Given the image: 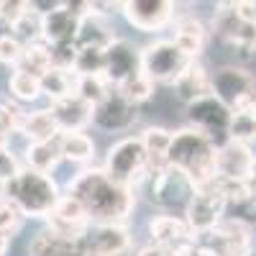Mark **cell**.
Instances as JSON below:
<instances>
[{
  "mask_svg": "<svg viewBox=\"0 0 256 256\" xmlns=\"http://www.w3.org/2000/svg\"><path fill=\"white\" fill-rule=\"evenodd\" d=\"M67 195L77 198L92 223H128L136 208V192L116 184L102 166H84L67 184Z\"/></svg>",
  "mask_w": 256,
  "mask_h": 256,
  "instance_id": "obj_1",
  "label": "cell"
},
{
  "mask_svg": "<svg viewBox=\"0 0 256 256\" xmlns=\"http://www.w3.org/2000/svg\"><path fill=\"white\" fill-rule=\"evenodd\" d=\"M216 152L218 146L205 134L184 126L180 131H174L166 162L177 172H182L190 180V184L198 190V187H208L216 180Z\"/></svg>",
  "mask_w": 256,
  "mask_h": 256,
  "instance_id": "obj_2",
  "label": "cell"
},
{
  "mask_svg": "<svg viewBox=\"0 0 256 256\" xmlns=\"http://www.w3.org/2000/svg\"><path fill=\"white\" fill-rule=\"evenodd\" d=\"M0 195L13 200L26 218L46 220L64 192L59 190V184L52 174H44V172H36V169L24 166L10 182H6L3 187H0Z\"/></svg>",
  "mask_w": 256,
  "mask_h": 256,
  "instance_id": "obj_3",
  "label": "cell"
},
{
  "mask_svg": "<svg viewBox=\"0 0 256 256\" xmlns=\"http://www.w3.org/2000/svg\"><path fill=\"white\" fill-rule=\"evenodd\" d=\"M146 164H148V154H146L141 138L138 136H123L108 148V154L102 159V172L116 184L134 190L144 174Z\"/></svg>",
  "mask_w": 256,
  "mask_h": 256,
  "instance_id": "obj_4",
  "label": "cell"
},
{
  "mask_svg": "<svg viewBox=\"0 0 256 256\" xmlns=\"http://www.w3.org/2000/svg\"><path fill=\"white\" fill-rule=\"evenodd\" d=\"M187 64L190 59L177 49L172 38H154L141 46V72L154 84H174Z\"/></svg>",
  "mask_w": 256,
  "mask_h": 256,
  "instance_id": "obj_5",
  "label": "cell"
},
{
  "mask_svg": "<svg viewBox=\"0 0 256 256\" xmlns=\"http://www.w3.org/2000/svg\"><path fill=\"white\" fill-rule=\"evenodd\" d=\"M212 95L228 108L236 110H254L256 108V77L236 64L212 72Z\"/></svg>",
  "mask_w": 256,
  "mask_h": 256,
  "instance_id": "obj_6",
  "label": "cell"
},
{
  "mask_svg": "<svg viewBox=\"0 0 256 256\" xmlns=\"http://www.w3.org/2000/svg\"><path fill=\"white\" fill-rule=\"evenodd\" d=\"M230 118H233V110L226 102H220L216 95L187 105V126L200 131V134H205L216 146L228 141Z\"/></svg>",
  "mask_w": 256,
  "mask_h": 256,
  "instance_id": "obj_7",
  "label": "cell"
},
{
  "mask_svg": "<svg viewBox=\"0 0 256 256\" xmlns=\"http://www.w3.org/2000/svg\"><path fill=\"white\" fill-rule=\"evenodd\" d=\"M226 205L228 202L223 200V195L212 184L198 187V190H192V195L184 205V220H187V226L192 228V233H195L198 238L208 236V233L223 220Z\"/></svg>",
  "mask_w": 256,
  "mask_h": 256,
  "instance_id": "obj_8",
  "label": "cell"
},
{
  "mask_svg": "<svg viewBox=\"0 0 256 256\" xmlns=\"http://www.w3.org/2000/svg\"><path fill=\"white\" fill-rule=\"evenodd\" d=\"M88 256H131L134 233L126 223H92L82 238Z\"/></svg>",
  "mask_w": 256,
  "mask_h": 256,
  "instance_id": "obj_9",
  "label": "cell"
},
{
  "mask_svg": "<svg viewBox=\"0 0 256 256\" xmlns=\"http://www.w3.org/2000/svg\"><path fill=\"white\" fill-rule=\"evenodd\" d=\"M120 13L136 31L159 34L174 24L177 6L169 0H128V3H120Z\"/></svg>",
  "mask_w": 256,
  "mask_h": 256,
  "instance_id": "obj_10",
  "label": "cell"
},
{
  "mask_svg": "<svg viewBox=\"0 0 256 256\" xmlns=\"http://www.w3.org/2000/svg\"><path fill=\"white\" fill-rule=\"evenodd\" d=\"M92 220L88 216V210L82 208V202L72 195H64L59 198L56 208L52 210V216L46 218V230L56 233V236L64 238H72V241H82L84 233L90 230Z\"/></svg>",
  "mask_w": 256,
  "mask_h": 256,
  "instance_id": "obj_11",
  "label": "cell"
},
{
  "mask_svg": "<svg viewBox=\"0 0 256 256\" xmlns=\"http://www.w3.org/2000/svg\"><path fill=\"white\" fill-rule=\"evenodd\" d=\"M141 74V49L128 38H116L113 44L105 49V72L102 77L108 80L113 88H120L123 82L134 80Z\"/></svg>",
  "mask_w": 256,
  "mask_h": 256,
  "instance_id": "obj_12",
  "label": "cell"
},
{
  "mask_svg": "<svg viewBox=\"0 0 256 256\" xmlns=\"http://www.w3.org/2000/svg\"><path fill=\"white\" fill-rule=\"evenodd\" d=\"M136 120H138V105L128 102L118 90H113L102 102L92 108V126L105 134L128 131Z\"/></svg>",
  "mask_w": 256,
  "mask_h": 256,
  "instance_id": "obj_13",
  "label": "cell"
},
{
  "mask_svg": "<svg viewBox=\"0 0 256 256\" xmlns=\"http://www.w3.org/2000/svg\"><path fill=\"white\" fill-rule=\"evenodd\" d=\"M218 256H251V230L238 218H223L208 236H200Z\"/></svg>",
  "mask_w": 256,
  "mask_h": 256,
  "instance_id": "obj_14",
  "label": "cell"
},
{
  "mask_svg": "<svg viewBox=\"0 0 256 256\" xmlns=\"http://www.w3.org/2000/svg\"><path fill=\"white\" fill-rule=\"evenodd\" d=\"M146 233H148V238H152L148 244H156L166 251H177V248H184V246L198 241V236L187 226L184 216H169V212L148 218Z\"/></svg>",
  "mask_w": 256,
  "mask_h": 256,
  "instance_id": "obj_15",
  "label": "cell"
},
{
  "mask_svg": "<svg viewBox=\"0 0 256 256\" xmlns=\"http://www.w3.org/2000/svg\"><path fill=\"white\" fill-rule=\"evenodd\" d=\"M174 44L177 49L190 59L198 62L200 54L205 52V41H208V26L195 16V13H177L174 18Z\"/></svg>",
  "mask_w": 256,
  "mask_h": 256,
  "instance_id": "obj_16",
  "label": "cell"
},
{
  "mask_svg": "<svg viewBox=\"0 0 256 256\" xmlns=\"http://www.w3.org/2000/svg\"><path fill=\"white\" fill-rule=\"evenodd\" d=\"M256 162V154L246 144L226 141L216 152V177H230V180H246L251 174V166Z\"/></svg>",
  "mask_w": 256,
  "mask_h": 256,
  "instance_id": "obj_17",
  "label": "cell"
},
{
  "mask_svg": "<svg viewBox=\"0 0 256 256\" xmlns=\"http://www.w3.org/2000/svg\"><path fill=\"white\" fill-rule=\"evenodd\" d=\"M172 90L184 105H192V102H198L202 98H210L212 95V72H208V67L200 59L190 62L187 70L172 84Z\"/></svg>",
  "mask_w": 256,
  "mask_h": 256,
  "instance_id": "obj_18",
  "label": "cell"
},
{
  "mask_svg": "<svg viewBox=\"0 0 256 256\" xmlns=\"http://www.w3.org/2000/svg\"><path fill=\"white\" fill-rule=\"evenodd\" d=\"M49 110L59 126L62 134H77V131H88L92 126V105L80 100L77 95H70L59 102H52Z\"/></svg>",
  "mask_w": 256,
  "mask_h": 256,
  "instance_id": "obj_19",
  "label": "cell"
},
{
  "mask_svg": "<svg viewBox=\"0 0 256 256\" xmlns=\"http://www.w3.org/2000/svg\"><path fill=\"white\" fill-rule=\"evenodd\" d=\"M41 41L46 46H64V44H74L77 41V31H80V18L72 16L67 8H62L49 13V16H41Z\"/></svg>",
  "mask_w": 256,
  "mask_h": 256,
  "instance_id": "obj_20",
  "label": "cell"
},
{
  "mask_svg": "<svg viewBox=\"0 0 256 256\" xmlns=\"http://www.w3.org/2000/svg\"><path fill=\"white\" fill-rule=\"evenodd\" d=\"M116 31L110 26V20L100 16V13H90L80 20V31H77V41L74 46L77 49H98V52H105L113 41H116Z\"/></svg>",
  "mask_w": 256,
  "mask_h": 256,
  "instance_id": "obj_21",
  "label": "cell"
},
{
  "mask_svg": "<svg viewBox=\"0 0 256 256\" xmlns=\"http://www.w3.org/2000/svg\"><path fill=\"white\" fill-rule=\"evenodd\" d=\"M28 256H88V254L82 248V241L56 236V233L44 228L28 244Z\"/></svg>",
  "mask_w": 256,
  "mask_h": 256,
  "instance_id": "obj_22",
  "label": "cell"
},
{
  "mask_svg": "<svg viewBox=\"0 0 256 256\" xmlns=\"http://www.w3.org/2000/svg\"><path fill=\"white\" fill-rule=\"evenodd\" d=\"M18 134L24 136L28 144H38V141H52L56 138L62 131L52 116L49 108H38L34 113H24V120H20Z\"/></svg>",
  "mask_w": 256,
  "mask_h": 256,
  "instance_id": "obj_23",
  "label": "cell"
},
{
  "mask_svg": "<svg viewBox=\"0 0 256 256\" xmlns=\"http://www.w3.org/2000/svg\"><path fill=\"white\" fill-rule=\"evenodd\" d=\"M62 159V146H59V136L52 141H38V144H26L24 148V166L36 169V172L52 174L59 166Z\"/></svg>",
  "mask_w": 256,
  "mask_h": 256,
  "instance_id": "obj_24",
  "label": "cell"
},
{
  "mask_svg": "<svg viewBox=\"0 0 256 256\" xmlns=\"http://www.w3.org/2000/svg\"><path fill=\"white\" fill-rule=\"evenodd\" d=\"M59 146H62V159L72 164H90L95 159V141L88 131L77 134H59Z\"/></svg>",
  "mask_w": 256,
  "mask_h": 256,
  "instance_id": "obj_25",
  "label": "cell"
},
{
  "mask_svg": "<svg viewBox=\"0 0 256 256\" xmlns=\"http://www.w3.org/2000/svg\"><path fill=\"white\" fill-rule=\"evenodd\" d=\"M54 67L52 64V49L44 44V41H36V44H26L24 46V54H20L16 70L26 72V74H34V77H44L49 70Z\"/></svg>",
  "mask_w": 256,
  "mask_h": 256,
  "instance_id": "obj_26",
  "label": "cell"
},
{
  "mask_svg": "<svg viewBox=\"0 0 256 256\" xmlns=\"http://www.w3.org/2000/svg\"><path fill=\"white\" fill-rule=\"evenodd\" d=\"M41 95L49 100V105L74 95V72L52 67L44 77H41Z\"/></svg>",
  "mask_w": 256,
  "mask_h": 256,
  "instance_id": "obj_27",
  "label": "cell"
},
{
  "mask_svg": "<svg viewBox=\"0 0 256 256\" xmlns=\"http://www.w3.org/2000/svg\"><path fill=\"white\" fill-rule=\"evenodd\" d=\"M113 90L116 88L102 74H74V95L88 105H92V108L98 102H102Z\"/></svg>",
  "mask_w": 256,
  "mask_h": 256,
  "instance_id": "obj_28",
  "label": "cell"
},
{
  "mask_svg": "<svg viewBox=\"0 0 256 256\" xmlns=\"http://www.w3.org/2000/svg\"><path fill=\"white\" fill-rule=\"evenodd\" d=\"M8 92L16 102H34L41 98V80L20 70H13L8 77Z\"/></svg>",
  "mask_w": 256,
  "mask_h": 256,
  "instance_id": "obj_29",
  "label": "cell"
},
{
  "mask_svg": "<svg viewBox=\"0 0 256 256\" xmlns=\"http://www.w3.org/2000/svg\"><path fill=\"white\" fill-rule=\"evenodd\" d=\"M172 136H174V131H169V128H164V126H146L138 134L146 154L156 156V159H166L169 146H172Z\"/></svg>",
  "mask_w": 256,
  "mask_h": 256,
  "instance_id": "obj_30",
  "label": "cell"
},
{
  "mask_svg": "<svg viewBox=\"0 0 256 256\" xmlns=\"http://www.w3.org/2000/svg\"><path fill=\"white\" fill-rule=\"evenodd\" d=\"M228 141L236 144H251L256 141V116L254 110H236L230 118V128H228Z\"/></svg>",
  "mask_w": 256,
  "mask_h": 256,
  "instance_id": "obj_31",
  "label": "cell"
},
{
  "mask_svg": "<svg viewBox=\"0 0 256 256\" xmlns=\"http://www.w3.org/2000/svg\"><path fill=\"white\" fill-rule=\"evenodd\" d=\"M41 20H44V18H41L36 10H31V6H28L26 13L13 24L10 34L18 41H24V44H36V41H41Z\"/></svg>",
  "mask_w": 256,
  "mask_h": 256,
  "instance_id": "obj_32",
  "label": "cell"
},
{
  "mask_svg": "<svg viewBox=\"0 0 256 256\" xmlns=\"http://www.w3.org/2000/svg\"><path fill=\"white\" fill-rule=\"evenodd\" d=\"M210 184L220 192L226 202H238V205H241V202H248V200L254 198V192H251V187H248V182H246V180L216 177Z\"/></svg>",
  "mask_w": 256,
  "mask_h": 256,
  "instance_id": "obj_33",
  "label": "cell"
},
{
  "mask_svg": "<svg viewBox=\"0 0 256 256\" xmlns=\"http://www.w3.org/2000/svg\"><path fill=\"white\" fill-rule=\"evenodd\" d=\"M154 88L156 84L148 80L144 72L138 74V77H134V80H128V82H123L120 88H116L128 102H134V105H141V102H146V100H152L154 98Z\"/></svg>",
  "mask_w": 256,
  "mask_h": 256,
  "instance_id": "obj_34",
  "label": "cell"
},
{
  "mask_svg": "<svg viewBox=\"0 0 256 256\" xmlns=\"http://www.w3.org/2000/svg\"><path fill=\"white\" fill-rule=\"evenodd\" d=\"M24 220H26V216L20 212V208L13 200H8L6 195H0V233H6L8 238L16 236L24 228Z\"/></svg>",
  "mask_w": 256,
  "mask_h": 256,
  "instance_id": "obj_35",
  "label": "cell"
},
{
  "mask_svg": "<svg viewBox=\"0 0 256 256\" xmlns=\"http://www.w3.org/2000/svg\"><path fill=\"white\" fill-rule=\"evenodd\" d=\"M72 72L74 74H102L105 72V52H98V49H77Z\"/></svg>",
  "mask_w": 256,
  "mask_h": 256,
  "instance_id": "obj_36",
  "label": "cell"
},
{
  "mask_svg": "<svg viewBox=\"0 0 256 256\" xmlns=\"http://www.w3.org/2000/svg\"><path fill=\"white\" fill-rule=\"evenodd\" d=\"M24 41H18L13 34H6L3 38H0V64H6V67H13L20 59V54H24Z\"/></svg>",
  "mask_w": 256,
  "mask_h": 256,
  "instance_id": "obj_37",
  "label": "cell"
},
{
  "mask_svg": "<svg viewBox=\"0 0 256 256\" xmlns=\"http://www.w3.org/2000/svg\"><path fill=\"white\" fill-rule=\"evenodd\" d=\"M20 169H24V164H20V159L10 152V146L3 148V152H0V187L6 182H10Z\"/></svg>",
  "mask_w": 256,
  "mask_h": 256,
  "instance_id": "obj_38",
  "label": "cell"
},
{
  "mask_svg": "<svg viewBox=\"0 0 256 256\" xmlns=\"http://www.w3.org/2000/svg\"><path fill=\"white\" fill-rule=\"evenodd\" d=\"M26 8H28L26 0H0V18L13 28V24L26 13Z\"/></svg>",
  "mask_w": 256,
  "mask_h": 256,
  "instance_id": "obj_39",
  "label": "cell"
},
{
  "mask_svg": "<svg viewBox=\"0 0 256 256\" xmlns=\"http://www.w3.org/2000/svg\"><path fill=\"white\" fill-rule=\"evenodd\" d=\"M233 13H236L241 24L256 26V0H238V3H233Z\"/></svg>",
  "mask_w": 256,
  "mask_h": 256,
  "instance_id": "obj_40",
  "label": "cell"
},
{
  "mask_svg": "<svg viewBox=\"0 0 256 256\" xmlns=\"http://www.w3.org/2000/svg\"><path fill=\"white\" fill-rule=\"evenodd\" d=\"M136 256H172V251H166V248H162L156 244H146V246H141L136 251Z\"/></svg>",
  "mask_w": 256,
  "mask_h": 256,
  "instance_id": "obj_41",
  "label": "cell"
},
{
  "mask_svg": "<svg viewBox=\"0 0 256 256\" xmlns=\"http://www.w3.org/2000/svg\"><path fill=\"white\" fill-rule=\"evenodd\" d=\"M8 248H10V238L6 236V233H0V256H6Z\"/></svg>",
  "mask_w": 256,
  "mask_h": 256,
  "instance_id": "obj_42",
  "label": "cell"
},
{
  "mask_svg": "<svg viewBox=\"0 0 256 256\" xmlns=\"http://www.w3.org/2000/svg\"><path fill=\"white\" fill-rule=\"evenodd\" d=\"M6 34H10V26L6 24V20H3V18H0V38H3Z\"/></svg>",
  "mask_w": 256,
  "mask_h": 256,
  "instance_id": "obj_43",
  "label": "cell"
},
{
  "mask_svg": "<svg viewBox=\"0 0 256 256\" xmlns=\"http://www.w3.org/2000/svg\"><path fill=\"white\" fill-rule=\"evenodd\" d=\"M254 116H256V108H254Z\"/></svg>",
  "mask_w": 256,
  "mask_h": 256,
  "instance_id": "obj_44",
  "label": "cell"
},
{
  "mask_svg": "<svg viewBox=\"0 0 256 256\" xmlns=\"http://www.w3.org/2000/svg\"><path fill=\"white\" fill-rule=\"evenodd\" d=\"M251 256H256V254H251Z\"/></svg>",
  "mask_w": 256,
  "mask_h": 256,
  "instance_id": "obj_45",
  "label": "cell"
}]
</instances>
